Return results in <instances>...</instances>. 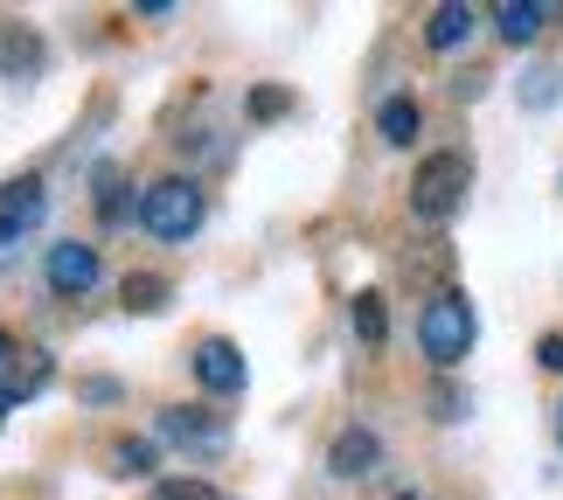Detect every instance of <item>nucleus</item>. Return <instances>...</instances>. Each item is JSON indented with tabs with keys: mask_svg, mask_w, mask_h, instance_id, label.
Wrapping results in <instances>:
<instances>
[{
	"mask_svg": "<svg viewBox=\"0 0 563 500\" xmlns=\"http://www.w3.org/2000/svg\"><path fill=\"white\" fill-rule=\"evenodd\" d=\"M466 188H473V160L460 146H439V154H424L418 174H410V209H418L424 223H452V215L466 209Z\"/></svg>",
	"mask_w": 563,
	"mask_h": 500,
	"instance_id": "nucleus-2",
	"label": "nucleus"
},
{
	"mask_svg": "<svg viewBox=\"0 0 563 500\" xmlns=\"http://www.w3.org/2000/svg\"><path fill=\"white\" fill-rule=\"evenodd\" d=\"M195 382H202L209 389V397H236V389H244V376H251V368H244V355H236V341H195Z\"/></svg>",
	"mask_w": 563,
	"mask_h": 500,
	"instance_id": "nucleus-6",
	"label": "nucleus"
},
{
	"mask_svg": "<svg viewBox=\"0 0 563 500\" xmlns=\"http://www.w3.org/2000/svg\"><path fill=\"white\" fill-rule=\"evenodd\" d=\"M473 29H481V8H466V0H445V8L424 14V42H431V49H460Z\"/></svg>",
	"mask_w": 563,
	"mask_h": 500,
	"instance_id": "nucleus-11",
	"label": "nucleus"
},
{
	"mask_svg": "<svg viewBox=\"0 0 563 500\" xmlns=\"http://www.w3.org/2000/svg\"><path fill=\"white\" fill-rule=\"evenodd\" d=\"M154 500H223L209 480H154Z\"/></svg>",
	"mask_w": 563,
	"mask_h": 500,
	"instance_id": "nucleus-19",
	"label": "nucleus"
},
{
	"mask_svg": "<svg viewBox=\"0 0 563 500\" xmlns=\"http://www.w3.org/2000/svg\"><path fill=\"white\" fill-rule=\"evenodd\" d=\"M536 362H543L550 376H563V334H543V341H536Z\"/></svg>",
	"mask_w": 563,
	"mask_h": 500,
	"instance_id": "nucleus-20",
	"label": "nucleus"
},
{
	"mask_svg": "<svg viewBox=\"0 0 563 500\" xmlns=\"http://www.w3.org/2000/svg\"><path fill=\"white\" fill-rule=\"evenodd\" d=\"M98 244H49V257H42V278H49V292L63 299H84L98 286Z\"/></svg>",
	"mask_w": 563,
	"mask_h": 500,
	"instance_id": "nucleus-4",
	"label": "nucleus"
},
{
	"mask_svg": "<svg viewBox=\"0 0 563 500\" xmlns=\"http://www.w3.org/2000/svg\"><path fill=\"white\" fill-rule=\"evenodd\" d=\"M14 355H21V347H14V341H8V334H0V368H8V362H14Z\"/></svg>",
	"mask_w": 563,
	"mask_h": 500,
	"instance_id": "nucleus-23",
	"label": "nucleus"
},
{
	"mask_svg": "<svg viewBox=\"0 0 563 500\" xmlns=\"http://www.w3.org/2000/svg\"><path fill=\"white\" fill-rule=\"evenodd\" d=\"M167 299H175V286H167L161 271H133V278L119 286V307H125V313H167Z\"/></svg>",
	"mask_w": 563,
	"mask_h": 500,
	"instance_id": "nucleus-13",
	"label": "nucleus"
},
{
	"mask_svg": "<svg viewBox=\"0 0 563 500\" xmlns=\"http://www.w3.org/2000/svg\"><path fill=\"white\" fill-rule=\"evenodd\" d=\"M439 418H445V424L466 418V389H439Z\"/></svg>",
	"mask_w": 563,
	"mask_h": 500,
	"instance_id": "nucleus-21",
	"label": "nucleus"
},
{
	"mask_svg": "<svg viewBox=\"0 0 563 500\" xmlns=\"http://www.w3.org/2000/svg\"><path fill=\"white\" fill-rule=\"evenodd\" d=\"M140 230L161 236V244H188L202 230V188L188 174H167V181H146L140 188Z\"/></svg>",
	"mask_w": 563,
	"mask_h": 500,
	"instance_id": "nucleus-3",
	"label": "nucleus"
},
{
	"mask_svg": "<svg viewBox=\"0 0 563 500\" xmlns=\"http://www.w3.org/2000/svg\"><path fill=\"white\" fill-rule=\"evenodd\" d=\"M42 209H49V195H42L35 174H21V181H0V251L21 244V236L42 223Z\"/></svg>",
	"mask_w": 563,
	"mask_h": 500,
	"instance_id": "nucleus-5",
	"label": "nucleus"
},
{
	"mask_svg": "<svg viewBox=\"0 0 563 500\" xmlns=\"http://www.w3.org/2000/svg\"><path fill=\"white\" fill-rule=\"evenodd\" d=\"M397 500H424V493H397Z\"/></svg>",
	"mask_w": 563,
	"mask_h": 500,
	"instance_id": "nucleus-25",
	"label": "nucleus"
},
{
	"mask_svg": "<svg viewBox=\"0 0 563 500\" xmlns=\"http://www.w3.org/2000/svg\"><path fill=\"white\" fill-rule=\"evenodd\" d=\"M292 104H299V98L286 91V84H257V91L244 98V112H251L257 125H272V119H292Z\"/></svg>",
	"mask_w": 563,
	"mask_h": 500,
	"instance_id": "nucleus-18",
	"label": "nucleus"
},
{
	"mask_svg": "<svg viewBox=\"0 0 563 500\" xmlns=\"http://www.w3.org/2000/svg\"><path fill=\"white\" fill-rule=\"evenodd\" d=\"M84 403H119V382L112 376H91V382H84Z\"/></svg>",
	"mask_w": 563,
	"mask_h": 500,
	"instance_id": "nucleus-22",
	"label": "nucleus"
},
{
	"mask_svg": "<svg viewBox=\"0 0 563 500\" xmlns=\"http://www.w3.org/2000/svg\"><path fill=\"white\" fill-rule=\"evenodd\" d=\"M418 125H424V112H418V98H383V112H376V133L389 140V146H410L418 140Z\"/></svg>",
	"mask_w": 563,
	"mask_h": 500,
	"instance_id": "nucleus-14",
	"label": "nucleus"
},
{
	"mask_svg": "<svg viewBox=\"0 0 563 500\" xmlns=\"http://www.w3.org/2000/svg\"><path fill=\"white\" fill-rule=\"evenodd\" d=\"M349 320H355V334H362V347H383V341H389V307H383V292H355V307H349Z\"/></svg>",
	"mask_w": 563,
	"mask_h": 500,
	"instance_id": "nucleus-17",
	"label": "nucleus"
},
{
	"mask_svg": "<svg viewBox=\"0 0 563 500\" xmlns=\"http://www.w3.org/2000/svg\"><path fill=\"white\" fill-rule=\"evenodd\" d=\"M49 382H56V362H49V355H14L8 368H0V418H8L14 403L42 397Z\"/></svg>",
	"mask_w": 563,
	"mask_h": 500,
	"instance_id": "nucleus-9",
	"label": "nucleus"
},
{
	"mask_svg": "<svg viewBox=\"0 0 563 500\" xmlns=\"http://www.w3.org/2000/svg\"><path fill=\"white\" fill-rule=\"evenodd\" d=\"M376 466H383V438H376L369 424H349L328 445V473H334V480H369Z\"/></svg>",
	"mask_w": 563,
	"mask_h": 500,
	"instance_id": "nucleus-8",
	"label": "nucleus"
},
{
	"mask_svg": "<svg viewBox=\"0 0 563 500\" xmlns=\"http://www.w3.org/2000/svg\"><path fill=\"white\" fill-rule=\"evenodd\" d=\"M49 49H42L35 29H21V21H0V77H35Z\"/></svg>",
	"mask_w": 563,
	"mask_h": 500,
	"instance_id": "nucleus-10",
	"label": "nucleus"
},
{
	"mask_svg": "<svg viewBox=\"0 0 563 500\" xmlns=\"http://www.w3.org/2000/svg\"><path fill=\"white\" fill-rule=\"evenodd\" d=\"M161 438H167V445H188V452H223V445H230V424L216 418V410L175 403V410H161Z\"/></svg>",
	"mask_w": 563,
	"mask_h": 500,
	"instance_id": "nucleus-7",
	"label": "nucleus"
},
{
	"mask_svg": "<svg viewBox=\"0 0 563 500\" xmlns=\"http://www.w3.org/2000/svg\"><path fill=\"white\" fill-rule=\"evenodd\" d=\"M473 334H481V320H473V299L466 292H431L424 313H418V347L431 368H460L473 355Z\"/></svg>",
	"mask_w": 563,
	"mask_h": 500,
	"instance_id": "nucleus-1",
	"label": "nucleus"
},
{
	"mask_svg": "<svg viewBox=\"0 0 563 500\" xmlns=\"http://www.w3.org/2000/svg\"><path fill=\"white\" fill-rule=\"evenodd\" d=\"M556 445H563V403H556Z\"/></svg>",
	"mask_w": 563,
	"mask_h": 500,
	"instance_id": "nucleus-24",
	"label": "nucleus"
},
{
	"mask_svg": "<svg viewBox=\"0 0 563 500\" xmlns=\"http://www.w3.org/2000/svg\"><path fill=\"white\" fill-rule=\"evenodd\" d=\"M487 21L501 29V42H536L543 21H550V8L543 0H501V8H487Z\"/></svg>",
	"mask_w": 563,
	"mask_h": 500,
	"instance_id": "nucleus-12",
	"label": "nucleus"
},
{
	"mask_svg": "<svg viewBox=\"0 0 563 500\" xmlns=\"http://www.w3.org/2000/svg\"><path fill=\"white\" fill-rule=\"evenodd\" d=\"M515 98H522L529 112H550V104L563 98V70H556V63H536V70H522V84H515Z\"/></svg>",
	"mask_w": 563,
	"mask_h": 500,
	"instance_id": "nucleus-16",
	"label": "nucleus"
},
{
	"mask_svg": "<svg viewBox=\"0 0 563 500\" xmlns=\"http://www.w3.org/2000/svg\"><path fill=\"white\" fill-rule=\"evenodd\" d=\"M154 466H161L154 438H119L112 445V473H119V480H154Z\"/></svg>",
	"mask_w": 563,
	"mask_h": 500,
	"instance_id": "nucleus-15",
	"label": "nucleus"
}]
</instances>
